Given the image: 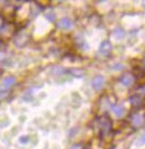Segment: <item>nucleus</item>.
Listing matches in <instances>:
<instances>
[{"mask_svg": "<svg viewBox=\"0 0 145 149\" xmlns=\"http://www.w3.org/2000/svg\"><path fill=\"white\" fill-rule=\"evenodd\" d=\"M57 26L58 28H60V29H65V30L70 29V28H72V26H74V22H72L69 17H64V18H61L57 22Z\"/></svg>", "mask_w": 145, "mask_h": 149, "instance_id": "3", "label": "nucleus"}, {"mask_svg": "<svg viewBox=\"0 0 145 149\" xmlns=\"http://www.w3.org/2000/svg\"><path fill=\"white\" fill-rule=\"evenodd\" d=\"M104 84H105V79L102 75H97L92 80V88L95 91H99L104 86Z\"/></svg>", "mask_w": 145, "mask_h": 149, "instance_id": "4", "label": "nucleus"}, {"mask_svg": "<svg viewBox=\"0 0 145 149\" xmlns=\"http://www.w3.org/2000/svg\"><path fill=\"white\" fill-rule=\"evenodd\" d=\"M98 126H99V129L103 132V134H106L109 132L110 128H112V122L108 118L106 117H102L101 119L98 120Z\"/></svg>", "mask_w": 145, "mask_h": 149, "instance_id": "1", "label": "nucleus"}, {"mask_svg": "<svg viewBox=\"0 0 145 149\" xmlns=\"http://www.w3.org/2000/svg\"><path fill=\"white\" fill-rule=\"evenodd\" d=\"M144 123V117L139 113H135L132 117V125L134 127H141Z\"/></svg>", "mask_w": 145, "mask_h": 149, "instance_id": "8", "label": "nucleus"}, {"mask_svg": "<svg viewBox=\"0 0 145 149\" xmlns=\"http://www.w3.org/2000/svg\"><path fill=\"white\" fill-rule=\"evenodd\" d=\"M112 51V43L109 40H104L101 45H99V49L98 52L102 55H108Z\"/></svg>", "mask_w": 145, "mask_h": 149, "instance_id": "5", "label": "nucleus"}, {"mask_svg": "<svg viewBox=\"0 0 145 149\" xmlns=\"http://www.w3.org/2000/svg\"><path fill=\"white\" fill-rule=\"evenodd\" d=\"M8 91H6L5 89H2L1 86H0V99H2V97H5L7 95Z\"/></svg>", "mask_w": 145, "mask_h": 149, "instance_id": "14", "label": "nucleus"}, {"mask_svg": "<svg viewBox=\"0 0 145 149\" xmlns=\"http://www.w3.org/2000/svg\"><path fill=\"white\" fill-rule=\"evenodd\" d=\"M2 25H3V19H2L1 17H0V29L2 28Z\"/></svg>", "mask_w": 145, "mask_h": 149, "instance_id": "16", "label": "nucleus"}, {"mask_svg": "<svg viewBox=\"0 0 145 149\" xmlns=\"http://www.w3.org/2000/svg\"><path fill=\"white\" fill-rule=\"evenodd\" d=\"M28 141H29L28 136H21V137L19 138V142H20V143H27Z\"/></svg>", "mask_w": 145, "mask_h": 149, "instance_id": "13", "label": "nucleus"}, {"mask_svg": "<svg viewBox=\"0 0 145 149\" xmlns=\"http://www.w3.org/2000/svg\"><path fill=\"white\" fill-rule=\"evenodd\" d=\"M110 110H112V113H113L115 117H117V118H121V117H123V116H124L125 108H124L123 105L115 104V105H112Z\"/></svg>", "mask_w": 145, "mask_h": 149, "instance_id": "7", "label": "nucleus"}, {"mask_svg": "<svg viewBox=\"0 0 145 149\" xmlns=\"http://www.w3.org/2000/svg\"><path fill=\"white\" fill-rule=\"evenodd\" d=\"M70 149H84V147L81 143H75V145H72Z\"/></svg>", "mask_w": 145, "mask_h": 149, "instance_id": "15", "label": "nucleus"}, {"mask_svg": "<svg viewBox=\"0 0 145 149\" xmlns=\"http://www.w3.org/2000/svg\"><path fill=\"white\" fill-rule=\"evenodd\" d=\"M16 82H17L16 77L12 76V75H9V76L3 77V80H2V82H1V85H0V86H1L2 89H5L6 91H9V90L11 89L14 84H16Z\"/></svg>", "mask_w": 145, "mask_h": 149, "instance_id": "2", "label": "nucleus"}, {"mask_svg": "<svg viewBox=\"0 0 145 149\" xmlns=\"http://www.w3.org/2000/svg\"><path fill=\"white\" fill-rule=\"evenodd\" d=\"M142 145H145V132L139 137L137 141V146H142Z\"/></svg>", "mask_w": 145, "mask_h": 149, "instance_id": "12", "label": "nucleus"}, {"mask_svg": "<svg viewBox=\"0 0 145 149\" xmlns=\"http://www.w3.org/2000/svg\"><path fill=\"white\" fill-rule=\"evenodd\" d=\"M141 103H142V97H139L138 94L134 95L133 97H130V104L133 105V107H137Z\"/></svg>", "mask_w": 145, "mask_h": 149, "instance_id": "10", "label": "nucleus"}, {"mask_svg": "<svg viewBox=\"0 0 145 149\" xmlns=\"http://www.w3.org/2000/svg\"><path fill=\"white\" fill-rule=\"evenodd\" d=\"M45 17H46V19L48 20V22H55V19H56V15H55V13L50 10V11H47L46 14H45Z\"/></svg>", "mask_w": 145, "mask_h": 149, "instance_id": "11", "label": "nucleus"}, {"mask_svg": "<svg viewBox=\"0 0 145 149\" xmlns=\"http://www.w3.org/2000/svg\"><path fill=\"white\" fill-rule=\"evenodd\" d=\"M124 36H125V31H124L123 28L117 27V28H115V29L113 30V37L115 38L116 40H121V39H123Z\"/></svg>", "mask_w": 145, "mask_h": 149, "instance_id": "9", "label": "nucleus"}, {"mask_svg": "<svg viewBox=\"0 0 145 149\" xmlns=\"http://www.w3.org/2000/svg\"><path fill=\"white\" fill-rule=\"evenodd\" d=\"M135 81V79H134V76L132 74H124L121 79H119V82L122 85L124 86H130Z\"/></svg>", "mask_w": 145, "mask_h": 149, "instance_id": "6", "label": "nucleus"}, {"mask_svg": "<svg viewBox=\"0 0 145 149\" xmlns=\"http://www.w3.org/2000/svg\"><path fill=\"white\" fill-rule=\"evenodd\" d=\"M143 65H144V68H145V57H144V60H143Z\"/></svg>", "mask_w": 145, "mask_h": 149, "instance_id": "17", "label": "nucleus"}]
</instances>
